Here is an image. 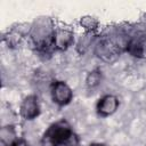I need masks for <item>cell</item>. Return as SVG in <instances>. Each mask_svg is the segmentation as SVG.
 Here are the masks:
<instances>
[{
    "mask_svg": "<svg viewBox=\"0 0 146 146\" xmlns=\"http://www.w3.org/2000/svg\"><path fill=\"white\" fill-rule=\"evenodd\" d=\"M102 81V72L99 70H92L91 72L88 73L86 78V84L89 88L97 87Z\"/></svg>",
    "mask_w": 146,
    "mask_h": 146,
    "instance_id": "cell-10",
    "label": "cell"
},
{
    "mask_svg": "<svg viewBox=\"0 0 146 146\" xmlns=\"http://www.w3.org/2000/svg\"><path fill=\"white\" fill-rule=\"evenodd\" d=\"M74 41V34L70 29L57 27L54 32V48L60 51L66 50L72 46Z\"/></svg>",
    "mask_w": 146,
    "mask_h": 146,
    "instance_id": "cell-6",
    "label": "cell"
},
{
    "mask_svg": "<svg viewBox=\"0 0 146 146\" xmlns=\"http://www.w3.org/2000/svg\"><path fill=\"white\" fill-rule=\"evenodd\" d=\"M11 146H31V145L26 140H24V139H16L11 144Z\"/></svg>",
    "mask_w": 146,
    "mask_h": 146,
    "instance_id": "cell-13",
    "label": "cell"
},
{
    "mask_svg": "<svg viewBox=\"0 0 146 146\" xmlns=\"http://www.w3.org/2000/svg\"><path fill=\"white\" fill-rule=\"evenodd\" d=\"M89 146H106V145H104V144H99V143H97V144H91V145H89Z\"/></svg>",
    "mask_w": 146,
    "mask_h": 146,
    "instance_id": "cell-14",
    "label": "cell"
},
{
    "mask_svg": "<svg viewBox=\"0 0 146 146\" xmlns=\"http://www.w3.org/2000/svg\"><path fill=\"white\" fill-rule=\"evenodd\" d=\"M119 107V99L114 95H106L102 97L97 104V112L102 116H110L116 112Z\"/></svg>",
    "mask_w": 146,
    "mask_h": 146,
    "instance_id": "cell-7",
    "label": "cell"
},
{
    "mask_svg": "<svg viewBox=\"0 0 146 146\" xmlns=\"http://www.w3.org/2000/svg\"><path fill=\"white\" fill-rule=\"evenodd\" d=\"M23 38V34L19 32V31H17V30H11L10 32H8L5 36H3V40H5V42L8 44V47L10 46V47H14V46H16L17 43H19V41H21V39Z\"/></svg>",
    "mask_w": 146,
    "mask_h": 146,
    "instance_id": "cell-11",
    "label": "cell"
},
{
    "mask_svg": "<svg viewBox=\"0 0 146 146\" xmlns=\"http://www.w3.org/2000/svg\"><path fill=\"white\" fill-rule=\"evenodd\" d=\"M21 116L25 120H33L40 114V105L34 95L26 96L19 106Z\"/></svg>",
    "mask_w": 146,
    "mask_h": 146,
    "instance_id": "cell-5",
    "label": "cell"
},
{
    "mask_svg": "<svg viewBox=\"0 0 146 146\" xmlns=\"http://www.w3.org/2000/svg\"><path fill=\"white\" fill-rule=\"evenodd\" d=\"M80 25L86 30V32H94L98 26V21L94 16L86 15L80 18Z\"/></svg>",
    "mask_w": 146,
    "mask_h": 146,
    "instance_id": "cell-9",
    "label": "cell"
},
{
    "mask_svg": "<svg viewBox=\"0 0 146 146\" xmlns=\"http://www.w3.org/2000/svg\"><path fill=\"white\" fill-rule=\"evenodd\" d=\"M121 46L112 38H102L95 43V54L105 62H113L120 54Z\"/></svg>",
    "mask_w": 146,
    "mask_h": 146,
    "instance_id": "cell-3",
    "label": "cell"
},
{
    "mask_svg": "<svg viewBox=\"0 0 146 146\" xmlns=\"http://www.w3.org/2000/svg\"><path fill=\"white\" fill-rule=\"evenodd\" d=\"M92 33H94V32H87L86 35H83V36L79 40L78 46H76V49H78L79 52L82 54V52H84V51L90 47V44L92 43V40H94Z\"/></svg>",
    "mask_w": 146,
    "mask_h": 146,
    "instance_id": "cell-12",
    "label": "cell"
},
{
    "mask_svg": "<svg viewBox=\"0 0 146 146\" xmlns=\"http://www.w3.org/2000/svg\"><path fill=\"white\" fill-rule=\"evenodd\" d=\"M125 50L136 58H141L145 55V44L141 41V39L132 36L127 41L125 44Z\"/></svg>",
    "mask_w": 146,
    "mask_h": 146,
    "instance_id": "cell-8",
    "label": "cell"
},
{
    "mask_svg": "<svg viewBox=\"0 0 146 146\" xmlns=\"http://www.w3.org/2000/svg\"><path fill=\"white\" fill-rule=\"evenodd\" d=\"M51 98L54 103H56L59 106L67 105L73 97V91L70 88V86L64 81H56L51 86Z\"/></svg>",
    "mask_w": 146,
    "mask_h": 146,
    "instance_id": "cell-4",
    "label": "cell"
},
{
    "mask_svg": "<svg viewBox=\"0 0 146 146\" xmlns=\"http://www.w3.org/2000/svg\"><path fill=\"white\" fill-rule=\"evenodd\" d=\"M73 133L67 121H57L44 131L41 138V146H63Z\"/></svg>",
    "mask_w": 146,
    "mask_h": 146,
    "instance_id": "cell-2",
    "label": "cell"
},
{
    "mask_svg": "<svg viewBox=\"0 0 146 146\" xmlns=\"http://www.w3.org/2000/svg\"><path fill=\"white\" fill-rule=\"evenodd\" d=\"M55 27L48 17L38 18L30 29V36L36 50L42 54H48L54 48Z\"/></svg>",
    "mask_w": 146,
    "mask_h": 146,
    "instance_id": "cell-1",
    "label": "cell"
}]
</instances>
